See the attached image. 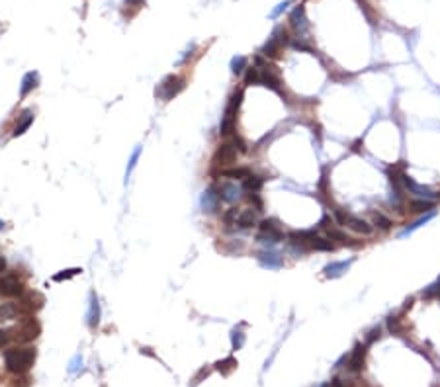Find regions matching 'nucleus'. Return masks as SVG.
Returning <instances> with one entry per match:
<instances>
[{
  "instance_id": "obj_1",
  "label": "nucleus",
  "mask_w": 440,
  "mask_h": 387,
  "mask_svg": "<svg viewBox=\"0 0 440 387\" xmlns=\"http://www.w3.org/2000/svg\"><path fill=\"white\" fill-rule=\"evenodd\" d=\"M36 362V350L34 348H10L4 354L6 370L12 374H24Z\"/></svg>"
},
{
  "instance_id": "obj_2",
  "label": "nucleus",
  "mask_w": 440,
  "mask_h": 387,
  "mask_svg": "<svg viewBox=\"0 0 440 387\" xmlns=\"http://www.w3.org/2000/svg\"><path fill=\"white\" fill-rule=\"evenodd\" d=\"M241 102H243V90H235L233 96L229 98V104H227L225 113H223V120H221V125H219V135L221 137H231L235 133Z\"/></svg>"
},
{
  "instance_id": "obj_3",
  "label": "nucleus",
  "mask_w": 440,
  "mask_h": 387,
  "mask_svg": "<svg viewBox=\"0 0 440 387\" xmlns=\"http://www.w3.org/2000/svg\"><path fill=\"white\" fill-rule=\"evenodd\" d=\"M335 217L340 225H346L350 231L358 233V235H372L374 233V227L370 223H366L364 219L352 215V213L344 212V210H335Z\"/></svg>"
},
{
  "instance_id": "obj_4",
  "label": "nucleus",
  "mask_w": 440,
  "mask_h": 387,
  "mask_svg": "<svg viewBox=\"0 0 440 387\" xmlns=\"http://www.w3.org/2000/svg\"><path fill=\"white\" fill-rule=\"evenodd\" d=\"M254 67H258L260 84L266 88H270V90H274L278 94H282V80H280V76H278V73H276V67L264 63L260 57H256V65H254Z\"/></svg>"
},
{
  "instance_id": "obj_5",
  "label": "nucleus",
  "mask_w": 440,
  "mask_h": 387,
  "mask_svg": "<svg viewBox=\"0 0 440 387\" xmlns=\"http://www.w3.org/2000/svg\"><path fill=\"white\" fill-rule=\"evenodd\" d=\"M260 227V233H258V241L260 243H266V245H276L284 239V233L280 229L276 219H264L258 223Z\"/></svg>"
},
{
  "instance_id": "obj_6",
  "label": "nucleus",
  "mask_w": 440,
  "mask_h": 387,
  "mask_svg": "<svg viewBox=\"0 0 440 387\" xmlns=\"http://www.w3.org/2000/svg\"><path fill=\"white\" fill-rule=\"evenodd\" d=\"M237 155H239V151H237L235 139H233V141H227V143H221V145L217 147V151H215V155H214V163L219 164V166H227V164L237 161Z\"/></svg>"
},
{
  "instance_id": "obj_7",
  "label": "nucleus",
  "mask_w": 440,
  "mask_h": 387,
  "mask_svg": "<svg viewBox=\"0 0 440 387\" xmlns=\"http://www.w3.org/2000/svg\"><path fill=\"white\" fill-rule=\"evenodd\" d=\"M184 90V78H180V76H166L163 82H161V86L157 90V94L164 98V100H170V98H174L176 94H180Z\"/></svg>"
},
{
  "instance_id": "obj_8",
  "label": "nucleus",
  "mask_w": 440,
  "mask_h": 387,
  "mask_svg": "<svg viewBox=\"0 0 440 387\" xmlns=\"http://www.w3.org/2000/svg\"><path fill=\"white\" fill-rule=\"evenodd\" d=\"M403 188H405V192H409V194H413L417 198H423V200H436L438 198V194L436 192H432L428 186H423V184H419L415 182L413 178H409L407 174H403Z\"/></svg>"
},
{
  "instance_id": "obj_9",
  "label": "nucleus",
  "mask_w": 440,
  "mask_h": 387,
  "mask_svg": "<svg viewBox=\"0 0 440 387\" xmlns=\"http://www.w3.org/2000/svg\"><path fill=\"white\" fill-rule=\"evenodd\" d=\"M22 289H24V284L16 274H4L0 278V295L16 297L22 293Z\"/></svg>"
},
{
  "instance_id": "obj_10",
  "label": "nucleus",
  "mask_w": 440,
  "mask_h": 387,
  "mask_svg": "<svg viewBox=\"0 0 440 387\" xmlns=\"http://www.w3.org/2000/svg\"><path fill=\"white\" fill-rule=\"evenodd\" d=\"M286 41H288V39H286V32H284V29H276V32L272 34V38L264 43L262 55H266V57H276L278 53L282 51V47L286 45Z\"/></svg>"
},
{
  "instance_id": "obj_11",
  "label": "nucleus",
  "mask_w": 440,
  "mask_h": 387,
  "mask_svg": "<svg viewBox=\"0 0 440 387\" xmlns=\"http://www.w3.org/2000/svg\"><path fill=\"white\" fill-rule=\"evenodd\" d=\"M217 194H219V200L227 201V203H233L243 198V188L235 182H221L219 188H217Z\"/></svg>"
},
{
  "instance_id": "obj_12",
  "label": "nucleus",
  "mask_w": 440,
  "mask_h": 387,
  "mask_svg": "<svg viewBox=\"0 0 440 387\" xmlns=\"http://www.w3.org/2000/svg\"><path fill=\"white\" fill-rule=\"evenodd\" d=\"M366 360V344H356L354 350L346 356V364L350 372H362Z\"/></svg>"
},
{
  "instance_id": "obj_13",
  "label": "nucleus",
  "mask_w": 440,
  "mask_h": 387,
  "mask_svg": "<svg viewBox=\"0 0 440 387\" xmlns=\"http://www.w3.org/2000/svg\"><path fill=\"white\" fill-rule=\"evenodd\" d=\"M256 258H258V262L262 264L264 268H268V270H278V268H282V264H284V260H282V256L278 254V252H274V250H260L258 254H256Z\"/></svg>"
},
{
  "instance_id": "obj_14",
  "label": "nucleus",
  "mask_w": 440,
  "mask_h": 387,
  "mask_svg": "<svg viewBox=\"0 0 440 387\" xmlns=\"http://www.w3.org/2000/svg\"><path fill=\"white\" fill-rule=\"evenodd\" d=\"M325 231H327L329 241H331L333 245H335V243H339V245H342V247H358V243H352V239L346 237V233H344V231H340V229L333 227V225H329Z\"/></svg>"
},
{
  "instance_id": "obj_15",
  "label": "nucleus",
  "mask_w": 440,
  "mask_h": 387,
  "mask_svg": "<svg viewBox=\"0 0 440 387\" xmlns=\"http://www.w3.org/2000/svg\"><path fill=\"white\" fill-rule=\"evenodd\" d=\"M219 194H217V190L215 188H208L206 192H203V196H201V207H203V212H215L217 210V203H219Z\"/></svg>"
},
{
  "instance_id": "obj_16",
  "label": "nucleus",
  "mask_w": 440,
  "mask_h": 387,
  "mask_svg": "<svg viewBox=\"0 0 440 387\" xmlns=\"http://www.w3.org/2000/svg\"><path fill=\"white\" fill-rule=\"evenodd\" d=\"M256 210L254 207H247V210H241L239 221H237V227L241 229H252L254 225H258V215H256Z\"/></svg>"
},
{
  "instance_id": "obj_17",
  "label": "nucleus",
  "mask_w": 440,
  "mask_h": 387,
  "mask_svg": "<svg viewBox=\"0 0 440 387\" xmlns=\"http://www.w3.org/2000/svg\"><path fill=\"white\" fill-rule=\"evenodd\" d=\"M350 264H352V258L350 260H340V262H331L325 266V278H339V276H342L348 268H350Z\"/></svg>"
},
{
  "instance_id": "obj_18",
  "label": "nucleus",
  "mask_w": 440,
  "mask_h": 387,
  "mask_svg": "<svg viewBox=\"0 0 440 387\" xmlns=\"http://www.w3.org/2000/svg\"><path fill=\"white\" fill-rule=\"evenodd\" d=\"M34 124V113L30 112V110H25L22 115H20V120H18V124L14 127L12 135L14 137H20V135H24L25 131L30 129V125Z\"/></svg>"
},
{
  "instance_id": "obj_19",
  "label": "nucleus",
  "mask_w": 440,
  "mask_h": 387,
  "mask_svg": "<svg viewBox=\"0 0 440 387\" xmlns=\"http://www.w3.org/2000/svg\"><path fill=\"white\" fill-rule=\"evenodd\" d=\"M100 323V303H98V297L92 293L90 295V307H88V326H98Z\"/></svg>"
},
{
  "instance_id": "obj_20",
  "label": "nucleus",
  "mask_w": 440,
  "mask_h": 387,
  "mask_svg": "<svg viewBox=\"0 0 440 387\" xmlns=\"http://www.w3.org/2000/svg\"><path fill=\"white\" fill-rule=\"evenodd\" d=\"M289 22H291V25L298 29V32H303L305 27H307V18H305V8L303 6H298L294 12H291V16H289Z\"/></svg>"
},
{
  "instance_id": "obj_21",
  "label": "nucleus",
  "mask_w": 440,
  "mask_h": 387,
  "mask_svg": "<svg viewBox=\"0 0 440 387\" xmlns=\"http://www.w3.org/2000/svg\"><path fill=\"white\" fill-rule=\"evenodd\" d=\"M409 210L413 213H428L434 210V201L432 200H423V198H415L409 201Z\"/></svg>"
},
{
  "instance_id": "obj_22",
  "label": "nucleus",
  "mask_w": 440,
  "mask_h": 387,
  "mask_svg": "<svg viewBox=\"0 0 440 387\" xmlns=\"http://www.w3.org/2000/svg\"><path fill=\"white\" fill-rule=\"evenodd\" d=\"M38 73H25L24 78H22V88H20V94L22 98H25L34 88L38 86Z\"/></svg>"
},
{
  "instance_id": "obj_23",
  "label": "nucleus",
  "mask_w": 440,
  "mask_h": 387,
  "mask_svg": "<svg viewBox=\"0 0 440 387\" xmlns=\"http://www.w3.org/2000/svg\"><path fill=\"white\" fill-rule=\"evenodd\" d=\"M309 250L331 252V250H335V245H333L329 239H323V237H317V235H313V239L309 241Z\"/></svg>"
},
{
  "instance_id": "obj_24",
  "label": "nucleus",
  "mask_w": 440,
  "mask_h": 387,
  "mask_svg": "<svg viewBox=\"0 0 440 387\" xmlns=\"http://www.w3.org/2000/svg\"><path fill=\"white\" fill-rule=\"evenodd\" d=\"M262 186H264V178H262V176L251 174L249 178H245V180H243V190L252 192V194H258Z\"/></svg>"
},
{
  "instance_id": "obj_25",
  "label": "nucleus",
  "mask_w": 440,
  "mask_h": 387,
  "mask_svg": "<svg viewBox=\"0 0 440 387\" xmlns=\"http://www.w3.org/2000/svg\"><path fill=\"white\" fill-rule=\"evenodd\" d=\"M434 215H436V212H434V210H432V212H428V213H423V215H421V217L417 219L415 223H411V225H407V227H405V231L401 233V237H407V235H411V233H413L415 229H419V227H423L425 223H428V221H430V219H432Z\"/></svg>"
},
{
  "instance_id": "obj_26",
  "label": "nucleus",
  "mask_w": 440,
  "mask_h": 387,
  "mask_svg": "<svg viewBox=\"0 0 440 387\" xmlns=\"http://www.w3.org/2000/svg\"><path fill=\"white\" fill-rule=\"evenodd\" d=\"M237 360L233 358V356H229V358H223V360H219V362H215V370L219 372L221 375H229L233 370H237Z\"/></svg>"
},
{
  "instance_id": "obj_27",
  "label": "nucleus",
  "mask_w": 440,
  "mask_h": 387,
  "mask_svg": "<svg viewBox=\"0 0 440 387\" xmlns=\"http://www.w3.org/2000/svg\"><path fill=\"white\" fill-rule=\"evenodd\" d=\"M18 315V307L14 303H2L0 305V321H10Z\"/></svg>"
},
{
  "instance_id": "obj_28",
  "label": "nucleus",
  "mask_w": 440,
  "mask_h": 387,
  "mask_svg": "<svg viewBox=\"0 0 440 387\" xmlns=\"http://www.w3.org/2000/svg\"><path fill=\"white\" fill-rule=\"evenodd\" d=\"M252 172L249 168H231V170H223V176L225 178H233V180H245L249 178Z\"/></svg>"
},
{
  "instance_id": "obj_29",
  "label": "nucleus",
  "mask_w": 440,
  "mask_h": 387,
  "mask_svg": "<svg viewBox=\"0 0 440 387\" xmlns=\"http://www.w3.org/2000/svg\"><path fill=\"white\" fill-rule=\"evenodd\" d=\"M245 69H247V59L243 55H237V57L231 59V73L233 75H241Z\"/></svg>"
},
{
  "instance_id": "obj_30",
  "label": "nucleus",
  "mask_w": 440,
  "mask_h": 387,
  "mask_svg": "<svg viewBox=\"0 0 440 387\" xmlns=\"http://www.w3.org/2000/svg\"><path fill=\"white\" fill-rule=\"evenodd\" d=\"M231 344H233V350H241L243 344H245V333L241 329H233L231 333Z\"/></svg>"
},
{
  "instance_id": "obj_31",
  "label": "nucleus",
  "mask_w": 440,
  "mask_h": 387,
  "mask_svg": "<svg viewBox=\"0 0 440 387\" xmlns=\"http://www.w3.org/2000/svg\"><path fill=\"white\" fill-rule=\"evenodd\" d=\"M239 215H241V210H237V207H229V210L223 213V221H225V225H237Z\"/></svg>"
},
{
  "instance_id": "obj_32",
  "label": "nucleus",
  "mask_w": 440,
  "mask_h": 387,
  "mask_svg": "<svg viewBox=\"0 0 440 387\" xmlns=\"http://www.w3.org/2000/svg\"><path fill=\"white\" fill-rule=\"evenodd\" d=\"M82 274V270L80 268H71V270H63V272H59V274L53 276V282H65V280H69V278H73V276H78Z\"/></svg>"
},
{
  "instance_id": "obj_33",
  "label": "nucleus",
  "mask_w": 440,
  "mask_h": 387,
  "mask_svg": "<svg viewBox=\"0 0 440 387\" xmlns=\"http://www.w3.org/2000/svg\"><path fill=\"white\" fill-rule=\"evenodd\" d=\"M139 155H141V147H137V149L131 153V159H129V164H127V170H126V184H127V180H129V176H131V172H133V168L137 166Z\"/></svg>"
},
{
  "instance_id": "obj_34",
  "label": "nucleus",
  "mask_w": 440,
  "mask_h": 387,
  "mask_svg": "<svg viewBox=\"0 0 440 387\" xmlns=\"http://www.w3.org/2000/svg\"><path fill=\"white\" fill-rule=\"evenodd\" d=\"M374 223H376V227L384 229V231L391 229V219L390 217H386L384 213H374Z\"/></svg>"
},
{
  "instance_id": "obj_35",
  "label": "nucleus",
  "mask_w": 440,
  "mask_h": 387,
  "mask_svg": "<svg viewBox=\"0 0 440 387\" xmlns=\"http://www.w3.org/2000/svg\"><path fill=\"white\" fill-rule=\"evenodd\" d=\"M245 82H247V84H260V73H258V67H251V69L247 71Z\"/></svg>"
},
{
  "instance_id": "obj_36",
  "label": "nucleus",
  "mask_w": 440,
  "mask_h": 387,
  "mask_svg": "<svg viewBox=\"0 0 440 387\" xmlns=\"http://www.w3.org/2000/svg\"><path fill=\"white\" fill-rule=\"evenodd\" d=\"M379 335H382V329H379V326H376V329H372V331L368 333V337H366L364 344H366V346H370V344H372V342H374L376 338H379Z\"/></svg>"
},
{
  "instance_id": "obj_37",
  "label": "nucleus",
  "mask_w": 440,
  "mask_h": 387,
  "mask_svg": "<svg viewBox=\"0 0 440 387\" xmlns=\"http://www.w3.org/2000/svg\"><path fill=\"white\" fill-rule=\"evenodd\" d=\"M289 4H291V2H289V0H284V2H280V4H278L276 8H274V10H272V14H270V16H272V18H278V16H280V14L284 12V10H286V8H288Z\"/></svg>"
},
{
  "instance_id": "obj_38",
  "label": "nucleus",
  "mask_w": 440,
  "mask_h": 387,
  "mask_svg": "<svg viewBox=\"0 0 440 387\" xmlns=\"http://www.w3.org/2000/svg\"><path fill=\"white\" fill-rule=\"evenodd\" d=\"M208 375H210V368H201L200 372H198V375L192 379V385H198L201 379H203V377H208Z\"/></svg>"
},
{
  "instance_id": "obj_39",
  "label": "nucleus",
  "mask_w": 440,
  "mask_h": 387,
  "mask_svg": "<svg viewBox=\"0 0 440 387\" xmlns=\"http://www.w3.org/2000/svg\"><path fill=\"white\" fill-rule=\"evenodd\" d=\"M388 326H390L391 333H399V321H397V317H390V319H388Z\"/></svg>"
},
{
  "instance_id": "obj_40",
  "label": "nucleus",
  "mask_w": 440,
  "mask_h": 387,
  "mask_svg": "<svg viewBox=\"0 0 440 387\" xmlns=\"http://www.w3.org/2000/svg\"><path fill=\"white\" fill-rule=\"evenodd\" d=\"M329 385H331V387H350L348 383H346V381H344V379H340V377H335V379H333Z\"/></svg>"
},
{
  "instance_id": "obj_41",
  "label": "nucleus",
  "mask_w": 440,
  "mask_h": 387,
  "mask_svg": "<svg viewBox=\"0 0 440 387\" xmlns=\"http://www.w3.org/2000/svg\"><path fill=\"white\" fill-rule=\"evenodd\" d=\"M78 362H82V358H80V356H76L75 360H73V364H71V368H69V370H71V372H76V370H78Z\"/></svg>"
},
{
  "instance_id": "obj_42",
  "label": "nucleus",
  "mask_w": 440,
  "mask_h": 387,
  "mask_svg": "<svg viewBox=\"0 0 440 387\" xmlns=\"http://www.w3.org/2000/svg\"><path fill=\"white\" fill-rule=\"evenodd\" d=\"M6 340H8L6 333H0V346H2V344H6Z\"/></svg>"
},
{
  "instance_id": "obj_43",
  "label": "nucleus",
  "mask_w": 440,
  "mask_h": 387,
  "mask_svg": "<svg viewBox=\"0 0 440 387\" xmlns=\"http://www.w3.org/2000/svg\"><path fill=\"white\" fill-rule=\"evenodd\" d=\"M4 268H6V260L0 256V272H4Z\"/></svg>"
},
{
  "instance_id": "obj_44",
  "label": "nucleus",
  "mask_w": 440,
  "mask_h": 387,
  "mask_svg": "<svg viewBox=\"0 0 440 387\" xmlns=\"http://www.w3.org/2000/svg\"><path fill=\"white\" fill-rule=\"evenodd\" d=\"M127 2H129V4H133V6H137V4H141L143 0H127Z\"/></svg>"
},
{
  "instance_id": "obj_45",
  "label": "nucleus",
  "mask_w": 440,
  "mask_h": 387,
  "mask_svg": "<svg viewBox=\"0 0 440 387\" xmlns=\"http://www.w3.org/2000/svg\"><path fill=\"white\" fill-rule=\"evenodd\" d=\"M2 227H4V223H2V221H0V231H2Z\"/></svg>"
},
{
  "instance_id": "obj_46",
  "label": "nucleus",
  "mask_w": 440,
  "mask_h": 387,
  "mask_svg": "<svg viewBox=\"0 0 440 387\" xmlns=\"http://www.w3.org/2000/svg\"><path fill=\"white\" fill-rule=\"evenodd\" d=\"M323 387H331V385H323Z\"/></svg>"
}]
</instances>
